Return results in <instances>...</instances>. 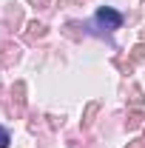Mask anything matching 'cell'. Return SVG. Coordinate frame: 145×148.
I'll use <instances>...</instances> for the list:
<instances>
[{
    "mask_svg": "<svg viewBox=\"0 0 145 148\" xmlns=\"http://www.w3.org/2000/svg\"><path fill=\"white\" fill-rule=\"evenodd\" d=\"M97 20L105 23L108 29H120V23H122V17H120L114 9H100V12H97Z\"/></svg>",
    "mask_w": 145,
    "mask_h": 148,
    "instance_id": "6da1fadb",
    "label": "cell"
},
{
    "mask_svg": "<svg viewBox=\"0 0 145 148\" xmlns=\"http://www.w3.org/2000/svg\"><path fill=\"white\" fill-rule=\"evenodd\" d=\"M6 145H9V134L0 128V148H6Z\"/></svg>",
    "mask_w": 145,
    "mask_h": 148,
    "instance_id": "7a4b0ae2",
    "label": "cell"
}]
</instances>
